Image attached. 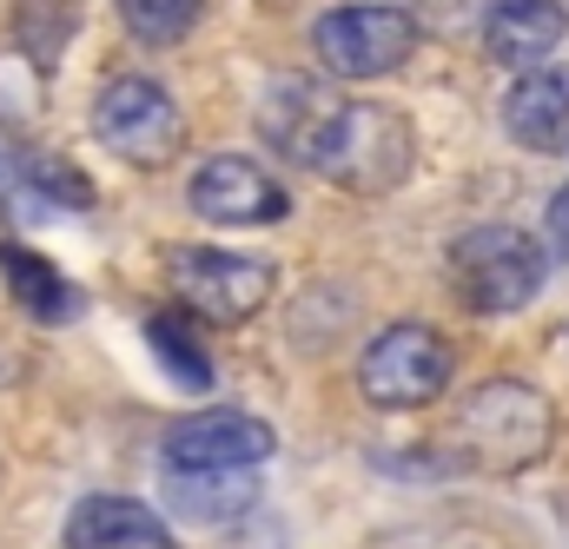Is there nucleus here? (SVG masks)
<instances>
[{
  "label": "nucleus",
  "mask_w": 569,
  "mask_h": 549,
  "mask_svg": "<svg viewBox=\"0 0 569 549\" xmlns=\"http://www.w3.org/2000/svg\"><path fill=\"white\" fill-rule=\"evenodd\" d=\"M550 259H569V192L550 199V219H543V239H537Z\"/></svg>",
  "instance_id": "19"
},
{
  "label": "nucleus",
  "mask_w": 569,
  "mask_h": 549,
  "mask_svg": "<svg viewBox=\"0 0 569 549\" xmlns=\"http://www.w3.org/2000/svg\"><path fill=\"white\" fill-rule=\"evenodd\" d=\"M569 33V7L563 0H490L483 13V53L530 73V67H550V53L563 47Z\"/></svg>",
  "instance_id": "10"
},
{
  "label": "nucleus",
  "mask_w": 569,
  "mask_h": 549,
  "mask_svg": "<svg viewBox=\"0 0 569 549\" xmlns=\"http://www.w3.org/2000/svg\"><path fill=\"white\" fill-rule=\"evenodd\" d=\"M443 272L470 311H523L550 278V252L517 226H470L450 246Z\"/></svg>",
  "instance_id": "3"
},
{
  "label": "nucleus",
  "mask_w": 569,
  "mask_h": 549,
  "mask_svg": "<svg viewBox=\"0 0 569 549\" xmlns=\"http://www.w3.org/2000/svg\"><path fill=\"white\" fill-rule=\"evenodd\" d=\"M93 139L127 166H166L186 139V113L159 80L127 73V80H107V93L93 100Z\"/></svg>",
  "instance_id": "7"
},
{
  "label": "nucleus",
  "mask_w": 569,
  "mask_h": 549,
  "mask_svg": "<svg viewBox=\"0 0 569 549\" xmlns=\"http://www.w3.org/2000/svg\"><path fill=\"white\" fill-rule=\"evenodd\" d=\"M503 127L530 152H563L569 146V67H530L503 93Z\"/></svg>",
  "instance_id": "12"
},
{
  "label": "nucleus",
  "mask_w": 569,
  "mask_h": 549,
  "mask_svg": "<svg viewBox=\"0 0 569 549\" xmlns=\"http://www.w3.org/2000/svg\"><path fill=\"white\" fill-rule=\"evenodd\" d=\"M67 549H172V530L152 503H133V497H80L67 530H60Z\"/></svg>",
  "instance_id": "11"
},
{
  "label": "nucleus",
  "mask_w": 569,
  "mask_h": 549,
  "mask_svg": "<svg viewBox=\"0 0 569 549\" xmlns=\"http://www.w3.org/2000/svg\"><path fill=\"white\" fill-rule=\"evenodd\" d=\"M186 206L206 219V226H272L284 219V186L259 166V159H239V152H219L192 172L186 186Z\"/></svg>",
  "instance_id": "9"
},
{
  "label": "nucleus",
  "mask_w": 569,
  "mask_h": 549,
  "mask_svg": "<svg viewBox=\"0 0 569 549\" xmlns=\"http://www.w3.org/2000/svg\"><path fill=\"white\" fill-rule=\"evenodd\" d=\"M159 497L179 523H239L259 510V470H166Z\"/></svg>",
  "instance_id": "13"
},
{
  "label": "nucleus",
  "mask_w": 569,
  "mask_h": 549,
  "mask_svg": "<svg viewBox=\"0 0 569 549\" xmlns=\"http://www.w3.org/2000/svg\"><path fill=\"white\" fill-rule=\"evenodd\" d=\"M159 450L172 470H259L279 450V430L252 411H192L166 430Z\"/></svg>",
  "instance_id": "8"
},
{
  "label": "nucleus",
  "mask_w": 569,
  "mask_h": 549,
  "mask_svg": "<svg viewBox=\"0 0 569 549\" xmlns=\"http://www.w3.org/2000/svg\"><path fill=\"white\" fill-rule=\"evenodd\" d=\"M146 345L159 351V365H166L186 391H212V365H206V351H199V338H192V325H186L179 311L152 318V325H146Z\"/></svg>",
  "instance_id": "16"
},
{
  "label": "nucleus",
  "mask_w": 569,
  "mask_h": 549,
  "mask_svg": "<svg viewBox=\"0 0 569 549\" xmlns=\"http://www.w3.org/2000/svg\"><path fill=\"white\" fill-rule=\"evenodd\" d=\"M219 549H291V543H284V530L272 523V517H259V510H246V517L232 523V537H226Z\"/></svg>",
  "instance_id": "18"
},
{
  "label": "nucleus",
  "mask_w": 569,
  "mask_h": 549,
  "mask_svg": "<svg viewBox=\"0 0 569 549\" xmlns=\"http://www.w3.org/2000/svg\"><path fill=\"white\" fill-rule=\"evenodd\" d=\"M0 278H7L13 305H20L33 325H67V318H80V305H87L73 278H60L40 252H27V246H13V239H0Z\"/></svg>",
  "instance_id": "14"
},
{
  "label": "nucleus",
  "mask_w": 569,
  "mask_h": 549,
  "mask_svg": "<svg viewBox=\"0 0 569 549\" xmlns=\"http://www.w3.org/2000/svg\"><path fill=\"white\" fill-rule=\"evenodd\" d=\"M166 278L179 291V305L192 318H212V325H246L259 305H272L279 272L266 259H246V252H219V246H179L166 259Z\"/></svg>",
  "instance_id": "6"
},
{
  "label": "nucleus",
  "mask_w": 569,
  "mask_h": 549,
  "mask_svg": "<svg viewBox=\"0 0 569 549\" xmlns=\"http://www.w3.org/2000/svg\"><path fill=\"white\" fill-rule=\"evenodd\" d=\"M311 53L331 80H385L418 53V20L405 7H331L311 20Z\"/></svg>",
  "instance_id": "4"
},
{
  "label": "nucleus",
  "mask_w": 569,
  "mask_h": 549,
  "mask_svg": "<svg viewBox=\"0 0 569 549\" xmlns=\"http://www.w3.org/2000/svg\"><path fill=\"white\" fill-rule=\"evenodd\" d=\"M206 0H120V20L140 47H179L199 27Z\"/></svg>",
  "instance_id": "17"
},
{
  "label": "nucleus",
  "mask_w": 569,
  "mask_h": 549,
  "mask_svg": "<svg viewBox=\"0 0 569 549\" xmlns=\"http://www.w3.org/2000/svg\"><path fill=\"white\" fill-rule=\"evenodd\" d=\"M550 437H557L550 398H543L537 385H523V378H490V385H477V391L457 405V423H450L457 457L477 463V470H497V477L543 463Z\"/></svg>",
  "instance_id": "2"
},
{
  "label": "nucleus",
  "mask_w": 569,
  "mask_h": 549,
  "mask_svg": "<svg viewBox=\"0 0 569 549\" xmlns=\"http://www.w3.org/2000/svg\"><path fill=\"white\" fill-rule=\"evenodd\" d=\"M450 345L430 331V325H391L365 345L358 358V391L378 405V411H425L443 398L450 385Z\"/></svg>",
  "instance_id": "5"
},
{
  "label": "nucleus",
  "mask_w": 569,
  "mask_h": 549,
  "mask_svg": "<svg viewBox=\"0 0 569 549\" xmlns=\"http://www.w3.org/2000/svg\"><path fill=\"white\" fill-rule=\"evenodd\" d=\"M411 159H418L411 120L398 107H378V100H331V113L318 120V133L298 152L305 172H318L325 186L358 192V199H378V192L405 186Z\"/></svg>",
  "instance_id": "1"
},
{
  "label": "nucleus",
  "mask_w": 569,
  "mask_h": 549,
  "mask_svg": "<svg viewBox=\"0 0 569 549\" xmlns=\"http://www.w3.org/2000/svg\"><path fill=\"white\" fill-rule=\"evenodd\" d=\"M331 100L338 93H325L318 80H305V73H284V80H272L266 87V100H259V133L272 139L279 152H305V139L318 133V120L331 113Z\"/></svg>",
  "instance_id": "15"
}]
</instances>
